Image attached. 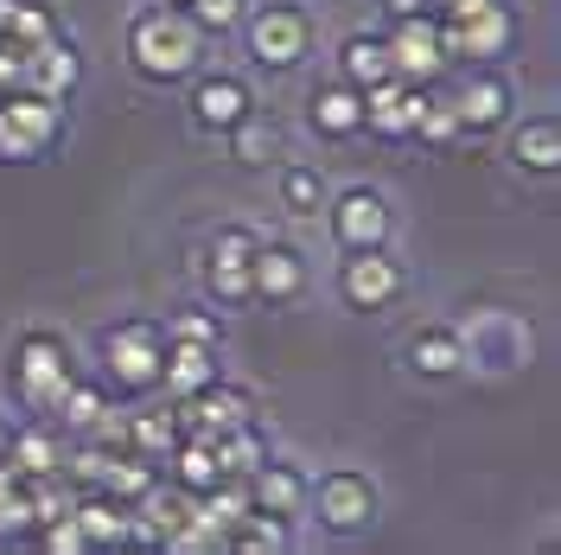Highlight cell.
Instances as JSON below:
<instances>
[{
    "mask_svg": "<svg viewBox=\"0 0 561 555\" xmlns=\"http://www.w3.org/2000/svg\"><path fill=\"white\" fill-rule=\"evenodd\" d=\"M128 58L147 83H179V77H192L198 58H205V26L185 13V7H147L135 13V26H128Z\"/></svg>",
    "mask_w": 561,
    "mask_h": 555,
    "instance_id": "obj_1",
    "label": "cell"
},
{
    "mask_svg": "<svg viewBox=\"0 0 561 555\" xmlns=\"http://www.w3.org/2000/svg\"><path fill=\"white\" fill-rule=\"evenodd\" d=\"M434 26H440L447 65H454V58L459 65H491V58H504L511 38H517V20H511L504 0H454V7L434 13Z\"/></svg>",
    "mask_w": 561,
    "mask_h": 555,
    "instance_id": "obj_2",
    "label": "cell"
},
{
    "mask_svg": "<svg viewBox=\"0 0 561 555\" xmlns=\"http://www.w3.org/2000/svg\"><path fill=\"white\" fill-rule=\"evenodd\" d=\"M7 383H13V396H20V409H26V416L51 421V409H58V396H65V383H70L65 339H58V332H26V339L13 346Z\"/></svg>",
    "mask_w": 561,
    "mask_h": 555,
    "instance_id": "obj_3",
    "label": "cell"
},
{
    "mask_svg": "<svg viewBox=\"0 0 561 555\" xmlns=\"http://www.w3.org/2000/svg\"><path fill=\"white\" fill-rule=\"evenodd\" d=\"M160 364H167V332L153 319H122L103 332V377L115 389H160Z\"/></svg>",
    "mask_w": 561,
    "mask_h": 555,
    "instance_id": "obj_4",
    "label": "cell"
},
{
    "mask_svg": "<svg viewBox=\"0 0 561 555\" xmlns=\"http://www.w3.org/2000/svg\"><path fill=\"white\" fill-rule=\"evenodd\" d=\"M307 505L319 511V523H325L332 536L370 530V523H377V479L357 473V466H332V473L307 479Z\"/></svg>",
    "mask_w": 561,
    "mask_h": 555,
    "instance_id": "obj_5",
    "label": "cell"
},
{
    "mask_svg": "<svg viewBox=\"0 0 561 555\" xmlns=\"http://www.w3.org/2000/svg\"><path fill=\"white\" fill-rule=\"evenodd\" d=\"M307 45H313V20H307V7H294V0H268V7H255L249 13V58L262 70H294L307 58Z\"/></svg>",
    "mask_w": 561,
    "mask_h": 555,
    "instance_id": "obj_6",
    "label": "cell"
},
{
    "mask_svg": "<svg viewBox=\"0 0 561 555\" xmlns=\"http://www.w3.org/2000/svg\"><path fill=\"white\" fill-rule=\"evenodd\" d=\"M65 103H51V97H38V90H7L0 97V160H38L58 128H65Z\"/></svg>",
    "mask_w": 561,
    "mask_h": 555,
    "instance_id": "obj_7",
    "label": "cell"
},
{
    "mask_svg": "<svg viewBox=\"0 0 561 555\" xmlns=\"http://www.w3.org/2000/svg\"><path fill=\"white\" fill-rule=\"evenodd\" d=\"M243 421H255V396L237 389V383H224V377H210L192 396H173V428L192 434V441H217V434H230Z\"/></svg>",
    "mask_w": 561,
    "mask_h": 555,
    "instance_id": "obj_8",
    "label": "cell"
},
{
    "mask_svg": "<svg viewBox=\"0 0 561 555\" xmlns=\"http://www.w3.org/2000/svg\"><path fill=\"white\" fill-rule=\"evenodd\" d=\"M466 364H485V371H517L529 364V326L517 313H479L472 326H454Z\"/></svg>",
    "mask_w": 561,
    "mask_h": 555,
    "instance_id": "obj_9",
    "label": "cell"
},
{
    "mask_svg": "<svg viewBox=\"0 0 561 555\" xmlns=\"http://www.w3.org/2000/svg\"><path fill=\"white\" fill-rule=\"evenodd\" d=\"M339 294H345L357 313H383V307H396V301H402V262H396L383 243L351 249V262L339 269Z\"/></svg>",
    "mask_w": 561,
    "mask_h": 555,
    "instance_id": "obj_10",
    "label": "cell"
},
{
    "mask_svg": "<svg viewBox=\"0 0 561 555\" xmlns=\"http://www.w3.org/2000/svg\"><path fill=\"white\" fill-rule=\"evenodd\" d=\"M389 45V70L402 83H434L447 70V52H440V26L434 13H415V20H396V33L383 38Z\"/></svg>",
    "mask_w": 561,
    "mask_h": 555,
    "instance_id": "obj_11",
    "label": "cell"
},
{
    "mask_svg": "<svg viewBox=\"0 0 561 555\" xmlns=\"http://www.w3.org/2000/svg\"><path fill=\"white\" fill-rule=\"evenodd\" d=\"M332 237L345 249H370V243H389V199L377 185H351L332 199Z\"/></svg>",
    "mask_w": 561,
    "mask_h": 555,
    "instance_id": "obj_12",
    "label": "cell"
},
{
    "mask_svg": "<svg viewBox=\"0 0 561 555\" xmlns=\"http://www.w3.org/2000/svg\"><path fill=\"white\" fill-rule=\"evenodd\" d=\"M511 77H497L491 65H472V77L459 83V97H454V115H459V128H472V135H485V128H497L504 115H511Z\"/></svg>",
    "mask_w": 561,
    "mask_h": 555,
    "instance_id": "obj_13",
    "label": "cell"
},
{
    "mask_svg": "<svg viewBox=\"0 0 561 555\" xmlns=\"http://www.w3.org/2000/svg\"><path fill=\"white\" fill-rule=\"evenodd\" d=\"M249 109L255 103H249L243 77H198V90H192V122H198L205 135H230Z\"/></svg>",
    "mask_w": 561,
    "mask_h": 555,
    "instance_id": "obj_14",
    "label": "cell"
},
{
    "mask_svg": "<svg viewBox=\"0 0 561 555\" xmlns=\"http://www.w3.org/2000/svg\"><path fill=\"white\" fill-rule=\"evenodd\" d=\"M249 505L268 511V518H300L307 511V473L287 466V460H262L249 473Z\"/></svg>",
    "mask_w": 561,
    "mask_h": 555,
    "instance_id": "obj_15",
    "label": "cell"
},
{
    "mask_svg": "<svg viewBox=\"0 0 561 555\" xmlns=\"http://www.w3.org/2000/svg\"><path fill=\"white\" fill-rule=\"evenodd\" d=\"M77 77H83V65H77V52L65 45V33L45 38V45H33L26 52V70H20V90H38V97H51V103H65L70 90H77Z\"/></svg>",
    "mask_w": 561,
    "mask_h": 555,
    "instance_id": "obj_16",
    "label": "cell"
},
{
    "mask_svg": "<svg viewBox=\"0 0 561 555\" xmlns=\"http://www.w3.org/2000/svg\"><path fill=\"white\" fill-rule=\"evenodd\" d=\"M249 287H255L262 301H294V294L307 287V262H300V249L255 243V256H249Z\"/></svg>",
    "mask_w": 561,
    "mask_h": 555,
    "instance_id": "obj_17",
    "label": "cell"
},
{
    "mask_svg": "<svg viewBox=\"0 0 561 555\" xmlns=\"http://www.w3.org/2000/svg\"><path fill=\"white\" fill-rule=\"evenodd\" d=\"M307 122H313L319 140H351L364 135V90H351V83H325L307 97Z\"/></svg>",
    "mask_w": 561,
    "mask_h": 555,
    "instance_id": "obj_18",
    "label": "cell"
},
{
    "mask_svg": "<svg viewBox=\"0 0 561 555\" xmlns=\"http://www.w3.org/2000/svg\"><path fill=\"white\" fill-rule=\"evenodd\" d=\"M7 466L20 473V479H45V473H65V448H58V434H51V421L33 416L20 434H7Z\"/></svg>",
    "mask_w": 561,
    "mask_h": 555,
    "instance_id": "obj_19",
    "label": "cell"
},
{
    "mask_svg": "<svg viewBox=\"0 0 561 555\" xmlns=\"http://www.w3.org/2000/svg\"><path fill=\"white\" fill-rule=\"evenodd\" d=\"M409 103H415V83H402V77L370 83L364 90V128L383 135V140H402L409 135Z\"/></svg>",
    "mask_w": 561,
    "mask_h": 555,
    "instance_id": "obj_20",
    "label": "cell"
},
{
    "mask_svg": "<svg viewBox=\"0 0 561 555\" xmlns=\"http://www.w3.org/2000/svg\"><path fill=\"white\" fill-rule=\"evenodd\" d=\"M217 377V346H192V339H167V364H160V383L167 396H192Z\"/></svg>",
    "mask_w": 561,
    "mask_h": 555,
    "instance_id": "obj_21",
    "label": "cell"
},
{
    "mask_svg": "<svg viewBox=\"0 0 561 555\" xmlns=\"http://www.w3.org/2000/svg\"><path fill=\"white\" fill-rule=\"evenodd\" d=\"M383 77H396V70H389V45L377 33H351L345 45H339V83L370 90V83H383Z\"/></svg>",
    "mask_w": 561,
    "mask_h": 555,
    "instance_id": "obj_22",
    "label": "cell"
},
{
    "mask_svg": "<svg viewBox=\"0 0 561 555\" xmlns=\"http://www.w3.org/2000/svg\"><path fill=\"white\" fill-rule=\"evenodd\" d=\"M70 518H77V530H83V543H90V550L128 543V505H115L108 491H96V498H77V505H70Z\"/></svg>",
    "mask_w": 561,
    "mask_h": 555,
    "instance_id": "obj_23",
    "label": "cell"
},
{
    "mask_svg": "<svg viewBox=\"0 0 561 555\" xmlns=\"http://www.w3.org/2000/svg\"><path fill=\"white\" fill-rule=\"evenodd\" d=\"M153 486H160V473H153V460H140V453H108L103 479H96V491H108V498L128 505V511H135Z\"/></svg>",
    "mask_w": 561,
    "mask_h": 555,
    "instance_id": "obj_24",
    "label": "cell"
},
{
    "mask_svg": "<svg viewBox=\"0 0 561 555\" xmlns=\"http://www.w3.org/2000/svg\"><path fill=\"white\" fill-rule=\"evenodd\" d=\"M511 154H517V167H529V173H556L561 167V122L556 115H529L524 128L511 135Z\"/></svg>",
    "mask_w": 561,
    "mask_h": 555,
    "instance_id": "obj_25",
    "label": "cell"
},
{
    "mask_svg": "<svg viewBox=\"0 0 561 555\" xmlns=\"http://www.w3.org/2000/svg\"><path fill=\"white\" fill-rule=\"evenodd\" d=\"M0 38L20 45V52H33L45 38H58V20H51L45 0H0Z\"/></svg>",
    "mask_w": 561,
    "mask_h": 555,
    "instance_id": "obj_26",
    "label": "cell"
},
{
    "mask_svg": "<svg viewBox=\"0 0 561 555\" xmlns=\"http://www.w3.org/2000/svg\"><path fill=\"white\" fill-rule=\"evenodd\" d=\"M409 358H415L421 377H454V371H466V351H459L454 326H421L415 339H409Z\"/></svg>",
    "mask_w": 561,
    "mask_h": 555,
    "instance_id": "obj_27",
    "label": "cell"
},
{
    "mask_svg": "<svg viewBox=\"0 0 561 555\" xmlns=\"http://www.w3.org/2000/svg\"><path fill=\"white\" fill-rule=\"evenodd\" d=\"M210 448H217V466H224L230 479H249V473H255V466L268 460V441L255 434V421H243V428H230V434H217Z\"/></svg>",
    "mask_w": 561,
    "mask_h": 555,
    "instance_id": "obj_28",
    "label": "cell"
},
{
    "mask_svg": "<svg viewBox=\"0 0 561 555\" xmlns=\"http://www.w3.org/2000/svg\"><path fill=\"white\" fill-rule=\"evenodd\" d=\"M205 287H210V301H217V307H243V301H255L243 256H210V262H205Z\"/></svg>",
    "mask_w": 561,
    "mask_h": 555,
    "instance_id": "obj_29",
    "label": "cell"
},
{
    "mask_svg": "<svg viewBox=\"0 0 561 555\" xmlns=\"http://www.w3.org/2000/svg\"><path fill=\"white\" fill-rule=\"evenodd\" d=\"M179 441V428L167 409H147V416H128V453L140 460H167V448Z\"/></svg>",
    "mask_w": 561,
    "mask_h": 555,
    "instance_id": "obj_30",
    "label": "cell"
},
{
    "mask_svg": "<svg viewBox=\"0 0 561 555\" xmlns=\"http://www.w3.org/2000/svg\"><path fill=\"white\" fill-rule=\"evenodd\" d=\"M280 205L294 211V217H319V205H325L319 167H280Z\"/></svg>",
    "mask_w": 561,
    "mask_h": 555,
    "instance_id": "obj_31",
    "label": "cell"
},
{
    "mask_svg": "<svg viewBox=\"0 0 561 555\" xmlns=\"http://www.w3.org/2000/svg\"><path fill=\"white\" fill-rule=\"evenodd\" d=\"M230 154H237L243 167H268V160H275V128H268V122H255V109H249L243 122L230 128Z\"/></svg>",
    "mask_w": 561,
    "mask_h": 555,
    "instance_id": "obj_32",
    "label": "cell"
},
{
    "mask_svg": "<svg viewBox=\"0 0 561 555\" xmlns=\"http://www.w3.org/2000/svg\"><path fill=\"white\" fill-rule=\"evenodd\" d=\"M103 409H108V403H103V389H96V383H77V377H70L51 416H65V428H90V421L103 416Z\"/></svg>",
    "mask_w": 561,
    "mask_h": 555,
    "instance_id": "obj_33",
    "label": "cell"
},
{
    "mask_svg": "<svg viewBox=\"0 0 561 555\" xmlns=\"http://www.w3.org/2000/svg\"><path fill=\"white\" fill-rule=\"evenodd\" d=\"M160 332H167V339H192V346H217V339H224L217 313H173Z\"/></svg>",
    "mask_w": 561,
    "mask_h": 555,
    "instance_id": "obj_34",
    "label": "cell"
},
{
    "mask_svg": "<svg viewBox=\"0 0 561 555\" xmlns=\"http://www.w3.org/2000/svg\"><path fill=\"white\" fill-rule=\"evenodd\" d=\"M192 7V20L205 26V33H230V26H243V0H185Z\"/></svg>",
    "mask_w": 561,
    "mask_h": 555,
    "instance_id": "obj_35",
    "label": "cell"
},
{
    "mask_svg": "<svg viewBox=\"0 0 561 555\" xmlns=\"http://www.w3.org/2000/svg\"><path fill=\"white\" fill-rule=\"evenodd\" d=\"M38 536H45V550H51V555H83V550H90V543H83V530H77V518L38 523Z\"/></svg>",
    "mask_w": 561,
    "mask_h": 555,
    "instance_id": "obj_36",
    "label": "cell"
},
{
    "mask_svg": "<svg viewBox=\"0 0 561 555\" xmlns=\"http://www.w3.org/2000/svg\"><path fill=\"white\" fill-rule=\"evenodd\" d=\"M255 243H262V237H255V230H243V224H224V230H217V237H210V256H255Z\"/></svg>",
    "mask_w": 561,
    "mask_h": 555,
    "instance_id": "obj_37",
    "label": "cell"
},
{
    "mask_svg": "<svg viewBox=\"0 0 561 555\" xmlns=\"http://www.w3.org/2000/svg\"><path fill=\"white\" fill-rule=\"evenodd\" d=\"M383 13L389 20H415V13H434L427 0H383Z\"/></svg>",
    "mask_w": 561,
    "mask_h": 555,
    "instance_id": "obj_38",
    "label": "cell"
},
{
    "mask_svg": "<svg viewBox=\"0 0 561 555\" xmlns=\"http://www.w3.org/2000/svg\"><path fill=\"white\" fill-rule=\"evenodd\" d=\"M427 7H454V0H427Z\"/></svg>",
    "mask_w": 561,
    "mask_h": 555,
    "instance_id": "obj_39",
    "label": "cell"
},
{
    "mask_svg": "<svg viewBox=\"0 0 561 555\" xmlns=\"http://www.w3.org/2000/svg\"><path fill=\"white\" fill-rule=\"evenodd\" d=\"M173 7H185V0H173Z\"/></svg>",
    "mask_w": 561,
    "mask_h": 555,
    "instance_id": "obj_40",
    "label": "cell"
}]
</instances>
